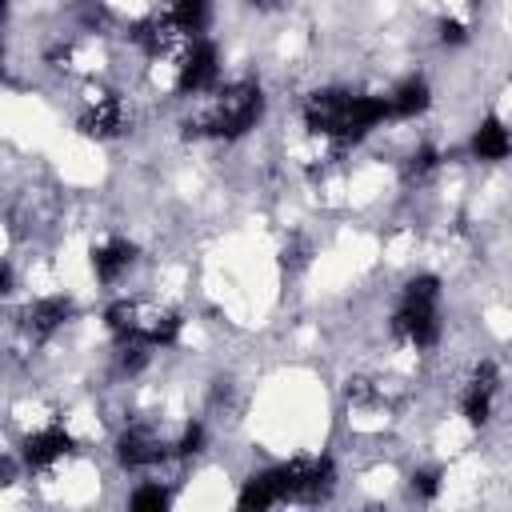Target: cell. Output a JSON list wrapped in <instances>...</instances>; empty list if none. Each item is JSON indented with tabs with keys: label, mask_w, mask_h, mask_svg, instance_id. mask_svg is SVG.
I'll list each match as a JSON object with an SVG mask.
<instances>
[{
	"label": "cell",
	"mask_w": 512,
	"mask_h": 512,
	"mask_svg": "<svg viewBox=\"0 0 512 512\" xmlns=\"http://www.w3.org/2000/svg\"><path fill=\"white\" fill-rule=\"evenodd\" d=\"M392 120V100L376 92H352V88H316L304 100V128L312 136L356 144L372 128Z\"/></svg>",
	"instance_id": "cell-1"
},
{
	"label": "cell",
	"mask_w": 512,
	"mask_h": 512,
	"mask_svg": "<svg viewBox=\"0 0 512 512\" xmlns=\"http://www.w3.org/2000/svg\"><path fill=\"white\" fill-rule=\"evenodd\" d=\"M440 276L436 272H416L404 280L400 288V304L388 320L392 340L416 348V352H432L444 336V316H440Z\"/></svg>",
	"instance_id": "cell-2"
},
{
	"label": "cell",
	"mask_w": 512,
	"mask_h": 512,
	"mask_svg": "<svg viewBox=\"0 0 512 512\" xmlns=\"http://www.w3.org/2000/svg\"><path fill=\"white\" fill-rule=\"evenodd\" d=\"M268 96L256 80H236L212 92L208 108L188 120V136H208V140H240L264 120Z\"/></svg>",
	"instance_id": "cell-3"
},
{
	"label": "cell",
	"mask_w": 512,
	"mask_h": 512,
	"mask_svg": "<svg viewBox=\"0 0 512 512\" xmlns=\"http://www.w3.org/2000/svg\"><path fill=\"white\" fill-rule=\"evenodd\" d=\"M180 316L168 308H152L140 300H112L104 308V328L116 344H148V348H176L180 344Z\"/></svg>",
	"instance_id": "cell-4"
},
{
	"label": "cell",
	"mask_w": 512,
	"mask_h": 512,
	"mask_svg": "<svg viewBox=\"0 0 512 512\" xmlns=\"http://www.w3.org/2000/svg\"><path fill=\"white\" fill-rule=\"evenodd\" d=\"M280 504H324L336 492V460L332 456H292L268 464Z\"/></svg>",
	"instance_id": "cell-5"
},
{
	"label": "cell",
	"mask_w": 512,
	"mask_h": 512,
	"mask_svg": "<svg viewBox=\"0 0 512 512\" xmlns=\"http://www.w3.org/2000/svg\"><path fill=\"white\" fill-rule=\"evenodd\" d=\"M220 88V48L208 36L188 40L180 64H176V92L180 96H204Z\"/></svg>",
	"instance_id": "cell-6"
},
{
	"label": "cell",
	"mask_w": 512,
	"mask_h": 512,
	"mask_svg": "<svg viewBox=\"0 0 512 512\" xmlns=\"http://www.w3.org/2000/svg\"><path fill=\"white\" fill-rule=\"evenodd\" d=\"M504 384V372L496 360H480L472 368V376L464 380L460 388V416L468 428H484L492 420V408H496V392Z\"/></svg>",
	"instance_id": "cell-7"
},
{
	"label": "cell",
	"mask_w": 512,
	"mask_h": 512,
	"mask_svg": "<svg viewBox=\"0 0 512 512\" xmlns=\"http://www.w3.org/2000/svg\"><path fill=\"white\" fill-rule=\"evenodd\" d=\"M112 456H116V468L120 472H148V468H156V464H164L172 456V444H164L152 428L132 424V428H124L116 436Z\"/></svg>",
	"instance_id": "cell-8"
},
{
	"label": "cell",
	"mask_w": 512,
	"mask_h": 512,
	"mask_svg": "<svg viewBox=\"0 0 512 512\" xmlns=\"http://www.w3.org/2000/svg\"><path fill=\"white\" fill-rule=\"evenodd\" d=\"M20 464L28 468V472H48V468H56L64 456H72V436H68V428H60V424H48V428H32L24 440H20Z\"/></svg>",
	"instance_id": "cell-9"
},
{
	"label": "cell",
	"mask_w": 512,
	"mask_h": 512,
	"mask_svg": "<svg viewBox=\"0 0 512 512\" xmlns=\"http://www.w3.org/2000/svg\"><path fill=\"white\" fill-rule=\"evenodd\" d=\"M76 132L88 140H116L128 132V112L120 96H96L84 104V112L76 116Z\"/></svg>",
	"instance_id": "cell-10"
},
{
	"label": "cell",
	"mask_w": 512,
	"mask_h": 512,
	"mask_svg": "<svg viewBox=\"0 0 512 512\" xmlns=\"http://www.w3.org/2000/svg\"><path fill=\"white\" fill-rule=\"evenodd\" d=\"M76 316V304H72V296H40V300H32L28 308H24V332L32 336V340H48V336H56L68 320Z\"/></svg>",
	"instance_id": "cell-11"
},
{
	"label": "cell",
	"mask_w": 512,
	"mask_h": 512,
	"mask_svg": "<svg viewBox=\"0 0 512 512\" xmlns=\"http://www.w3.org/2000/svg\"><path fill=\"white\" fill-rule=\"evenodd\" d=\"M136 256H140V248H136L132 240H124V236H108L104 244H96L92 256H88L96 284H116V280L136 264Z\"/></svg>",
	"instance_id": "cell-12"
},
{
	"label": "cell",
	"mask_w": 512,
	"mask_h": 512,
	"mask_svg": "<svg viewBox=\"0 0 512 512\" xmlns=\"http://www.w3.org/2000/svg\"><path fill=\"white\" fill-rule=\"evenodd\" d=\"M468 156L472 160H484V164H496V160H508L512 156V132L500 116H484L472 136H468Z\"/></svg>",
	"instance_id": "cell-13"
},
{
	"label": "cell",
	"mask_w": 512,
	"mask_h": 512,
	"mask_svg": "<svg viewBox=\"0 0 512 512\" xmlns=\"http://www.w3.org/2000/svg\"><path fill=\"white\" fill-rule=\"evenodd\" d=\"M388 100H392V116L396 120H416V116H424L432 108V84L424 76H404L388 92Z\"/></svg>",
	"instance_id": "cell-14"
},
{
	"label": "cell",
	"mask_w": 512,
	"mask_h": 512,
	"mask_svg": "<svg viewBox=\"0 0 512 512\" xmlns=\"http://www.w3.org/2000/svg\"><path fill=\"white\" fill-rule=\"evenodd\" d=\"M164 16L172 20V28H176L180 36L196 40V36H204L208 24H212V0H172Z\"/></svg>",
	"instance_id": "cell-15"
},
{
	"label": "cell",
	"mask_w": 512,
	"mask_h": 512,
	"mask_svg": "<svg viewBox=\"0 0 512 512\" xmlns=\"http://www.w3.org/2000/svg\"><path fill=\"white\" fill-rule=\"evenodd\" d=\"M276 504H280V496H276V484H272L268 468H256L236 492V508H244V512H264V508H276Z\"/></svg>",
	"instance_id": "cell-16"
},
{
	"label": "cell",
	"mask_w": 512,
	"mask_h": 512,
	"mask_svg": "<svg viewBox=\"0 0 512 512\" xmlns=\"http://www.w3.org/2000/svg\"><path fill=\"white\" fill-rule=\"evenodd\" d=\"M440 164H444V152L436 144H416L412 156L404 160V180L408 184H424L432 172H440Z\"/></svg>",
	"instance_id": "cell-17"
},
{
	"label": "cell",
	"mask_w": 512,
	"mask_h": 512,
	"mask_svg": "<svg viewBox=\"0 0 512 512\" xmlns=\"http://www.w3.org/2000/svg\"><path fill=\"white\" fill-rule=\"evenodd\" d=\"M172 504V492L160 484V480H144V484H136L132 492H128V508L132 512H160V508H168Z\"/></svg>",
	"instance_id": "cell-18"
},
{
	"label": "cell",
	"mask_w": 512,
	"mask_h": 512,
	"mask_svg": "<svg viewBox=\"0 0 512 512\" xmlns=\"http://www.w3.org/2000/svg\"><path fill=\"white\" fill-rule=\"evenodd\" d=\"M204 444H208V428H204L200 420H188V424L180 428V436L172 440V456H176V460L200 456V452H204Z\"/></svg>",
	"instance_id": "cell-19"
},
{
	"label": "cell",
	"mask_w": 512,
	"mask_h": 512,
	"mask_svg": "<svg viewBox=\"0 0 512 512\" xmlns=\"http://www.w3.org/2000/svg\"><path fill=\"white\" fill-rule=\"evenodd\" d=\"M152 360V348L148 344H116V364L124 376H140Z\"/></svg>",
	"instance_id": "cell-20"
},
{
	"label": "cell",
	"mask_w": 512,
	"mask_h": 512,
	"mask_svg": "<svg viewBox=\"0 0 512 512\" xmlns=\"http://www.w3.org/2000/svg\"><path fill=\"white\" fill-rule=\"evenodd\" d=\"M408 488H412V496L416 500H436L440 496V468H416L412 476H408Z\"/></svg>",
	"instance_id": "cell-21"
},
{
	"label": "cell",
	"mask_w": 512,
	"mask_h": 512,
	"mask_svg": "<svg viewBox=\"0 0 512 512\" xmlns=\"http://www.w3.org/2000/svg\"><path fill=\"white\" fill-rule=\"evenodd\" d=\"M436 40H440L444 48H464V44L472 40V32H468V24H464V20L444 16V20L436 24Z\"/></svg>",
	"instance_id": "cell-22"
},
{
	"label": "cell",
	"mask_w": 512,
	"mask_h": 512,
	"mask_svg": "<svg viewBox=\"0 0 512 512\" xmlns=\"http://www.w3.org/2000/svg\"><path fill=\"white\" fill-rule=\"evenodd\" d=\"M0 292H4V296H12V292H16V272H12V264H8V260L0 264Z\"/></svg>",
	"instance_id": "cell-23"
},
{
	"label": "cell",
	"mask_w": 512,
	"mask_h": 512,
	"mask_svg": "<svg viewBox=\"0 0 512 512\" xmlns=\"http://www.w3.org/2000/svg\"><path fill=\"white\" fill-rule=\"evenodd\" d=\"M248 4H252V8H260V12H268V8H280L284 0H248Z\"/></svg>",
	"instance_id": "cell-24"
}]
</instances>
